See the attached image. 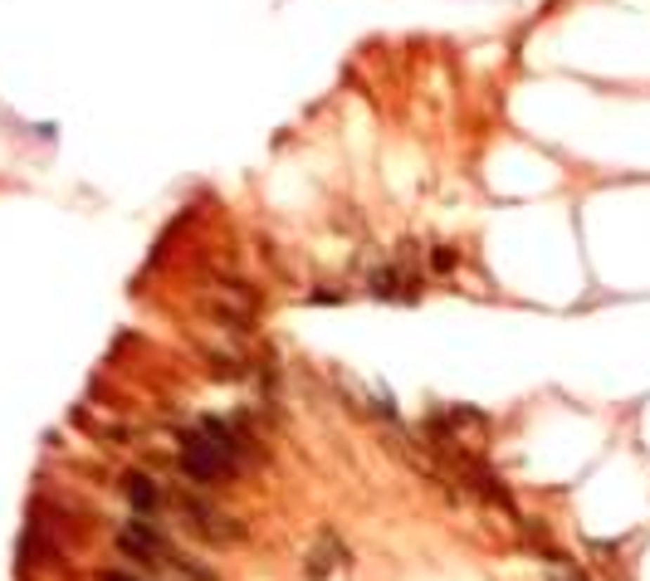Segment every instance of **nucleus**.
Masks as SVG:
<instances>
[{
  "label": "nucleus",
  "mask_w": 650,
  "mask_h": 581,
  "mask_svg": "<svg viewBox=\"0 0 650 581\" xmlns=\"http://www.w3.org/2000/svg\"><path fill=\"white\" fill-rule=\"evenodd\" d=\"M176 455L196 484H230V474L240 469V435L225 420H201L196 430L181 435Z\"/></svg>",
  "instance_id": "nucleus-1"
},
{
  "label": "nucleus",
  "mask_w": 650,
  "mask_h": 581,
  "mask_svg": "<svg viewBox=\"0 0 650 581\" xmlns=\"http://www.w3.org/2000/svg\"><path fill=\"white\" fill-rule=\"evenodd\" d=\"M206 313L216 318L220 327H249V318H254V293L245 289L240 279H225V284H211L206 289Z\"/></svg>",
  "instance_id": "nucleus-2"
},
{
  "label": "nucleus",
  "mask_w": 650,
  "mask_h": 581,
  "mask_svg": "<svg viewBox=\"0 0 650 581\" xmlns=\"http://www.w3.org/2000/svg\"><path fill=\"white\" fill-rule=\"evenodd\" d=\"M181 513H186V523H191L201 537H211V542H235V537L245 533L230 513H220L216 503H201V498H181Z\"/></svg>",
  "instance_id": "nucleus-3"
},
{
  "label": "nucleus",
  "mask_w": 650,
  "mask_h": 581,
  "mask_svg": "<svg viewBox=\"0 0 650 581\" xmlns=\"http://www.w3.org/2000/svg\"><path fill=\"white\" fill-rule=\"evenodd\" d=\"M367 289L377 293V298H416V274H406V269H396V264H386V269H372V284Z\"/></svg>",
  "instance_id": "nucleus-4"
},
{
  "label": "nucleus",
  "mask_w": 650,
  "mask_h": 581,
  "mask_svg": "<svg viewBox=\"0 0 650 581\" xmlns=\"http://www.w3.org/2000/svg\"><path fill=\"white\" fill-rule=\"evenodd\" d=\"M122 493H127V503H132V513L137 518H147L157 503H162V493H157V484H152V474H122Z\"/></svg>",
  "instance_id": "nucleus-5"
},
{
  "label": "nucleus",
  "mask_w": 650,
  "mask_h": 581,
  "mask_svg": "<svg viewBox=\"0 0 650 581\" xmlns=\"http://www.w3.org/2000/svg\"><path fill=\"white\" fill-rule=\"evenodd\" d=\"M337 557H342V542H337V537H332V533H327L323 542H318V547H313V552H308V581H323L327 572H332V567H337Z\"/></svg>",
  "instance_id": "nucleus-6"
},
{
  "label": "nucleus",
  "mask_w": 650,
  "mask_h": 581,
  "mask_svg": "<svg viewBox=\"0 0 650 581\" xmlns=\"http://www.w3.org/2000/svg\"><path fill=\"white\" fill-rule=\"evenodd\" d=\"M542 577L547 581H587V572L572 557H562V552H542Z\"/></svg>",
  "instance_id": "nucleus-7"
},
{
  "label": "nucleus",
  "mask_w": 650,
  "mask_h": 581,
  "mask_svg": "<svg viewBox=\"0 0 650 581\" xmlns=\"http://www.w3.org/2000/svg\"><path fill=\"white\" fill-rule=\"evenodd\" d=\"M103 581H142V577H127V572H103Z\"/></svg>",
  "instance_id": "nucleus-8"
}]
</instances>
